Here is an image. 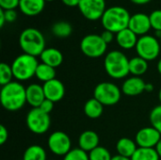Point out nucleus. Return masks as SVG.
I'll return each mask as SVG.
<instances>
[{
    "label": "nucleus",
    "instance_id": "28",
    "mask_svg": "<svg viewBox=\"0 0 161 160\" xmlns=\"http://www.w3.org/2000/svg\"><path fill=\"white\" fill-rule=\"evenodd\" d=\"M13 76L11 65H8L5 62L0 64V85L3 87L11 82V78Z\"/></svg>",
    "mask_w": 161,
    "mask_h": 160
},
{
    "label": "nucleus",
    "instance_id": "29",
    "mask_svg": "<svg viewBox=\"0 0 161 160\" xmlns=\"http://www.w3.org/2000/svg\"><path fill=\"white\" fill-rule=\"evenodd\" d=\"M90 160H111L112 157L108 149L103 146H98L89 153Z\"/></svg>",
    "mask_w": 161,
    "mask_h": 160
},
{
    "label": "nucleus",
    "instance_id": "36",
    "mask_svg": "<svg viewBox=\"0 0 161 160\" xmlns=\"http://www.w3.org/2000/svg\"><path fill=\"white\" fill-rule=\"evenodd\" d=\"M8 132L7 128L4 125H0V145L5 144V142L8 141Z\"/></svg>",
    "mask_w": 161,
    "mask_h": 160
},
{
    "label": "nucleus",
    "instance_id": "1",
    "mask_svg": "<svg viewBox=\"0 0 161 160\" xmlns=\"http://www.w3.org/2000/svg\"><path fill=\"white\" fill-rule=\"evenodd\" d=\"M26 88L21 83L11 81L3 86L0 91V102L2 107L8 111H17L26 103Z\"/></svg>",
    "mask_w": 161,
    "mask_h": 160
},
{
    "label": "nucleus",
    "instance_id": "6",
    "mask_svg": "<svg viewBox=\"0 0 161 160\" xmlns=\"http://www.w3.org/2000/svg\"><path fill=\"white\" fill-rule=\"evenodd\" d=\"M93 98L103 106H113L121 99V90L111 82H102L95 87Z\"/></svg>",
    "mask_w": 161,
    "mask_h": 160
},
{
    "label": "nucleus",
    "instance_id": "31",
    "mask_svg": "<svg viewBox=\"0 0 161 160\" xmlns=\"http://www.w3.org/2000/svg\"><path fill=\"white\" fill-rule=\"evenodd\" d=\"M63 160H90L89 154L80 148L72 149L67 155L64 156Z\"/></svg>",
    "mask_w": 161,
    "mask_h": 160
},
{
    "label": "nucleus",
    "instance_id": "23",
    "mask_svg": "<svg viewBox=\"0 0 161 160\" xmlns=\"http://www.w3.org/2000/svg\"><path fill=\"white\" fill-rule=\"evenodd\" d=\"M148 70V61L141 57H135L129 59V73L134 76H141Z\"/></svg>",
    "mask_w": 161,
    "mask_h": 160
},
{
    "label": "nucleus",
    "instance_id": "41",
    "mask_svg": "<svg viewBox=\"0 0 161 160\" xmlns=\"http://www.w3.org/2000/svg\"><path fill=\"white\" fill-rule=\"evenodd\" d=\"M130 1L133 2L134 4H137V5H144V4L149 3L151 0H130Z\"/></svg>",
    "mask_w": 161,
    "mask_h": 160
},
{
    "label": "nucleus",
    "instance_id": "10",
    "mask_svg": "<svg viewBox=\"0 0 161 160\" xmlns=\"http://www.w3.org/2000/svg\"><path fill=\"white\" fill-rule=\"evenodd\" d=\"M49 150L56 156H65L72 149V141L70 137L62 131L53 132L47 141Z\"/></svg>",
    "mask_w": 161,
    "mask_h": 160
},
{
    "label": "nucleus",
    "instance_id": "17",
    "mask_svg": "<svg viewBox=\"0 0 161 160\" xmlns=\"http://www.w3.org/2000/svg\"><path fill=\"white\" fill-rule=\"evenodd\" d=\"M99 136L96 132L92 130H86L79 136L78 145L80 149L87 153H90L99 146Z\"/></svg>",
    "mask_w": 161,
    "mask_h": 160
},
{
    "label": "nucleus",
    "instance_id": "8",
    "mask_svg": "<svg viewBox=\"0 0 161 160\" xmlns=\"http://www.w3.org/2000/svg\"><path fill=\"white\" fill-rule=\"evenodd\" d=\"M160 50V41L151 35H144L139 38L136 45L138 56L147 61L156 59L158 57Z\"/></svg>",
    "mask_w": 161,
    "mask_h": 160
},
{
    "label": "nucleus",
    "instance_id": "42",
    "mask_svg": "<svg viewBox=\"0 0 161 160\" xmlns=\"http://www.w3.org/2000/svg\"><path fill=\"white\" fill-rule=\"evenodd\" d=\"M156 151H157V153L158 154V156H159V157L161 158V140L158 141V143L157 144V146H156Z\"/></svg>",
    "mask_w": 161,
    "mask_h": 160
},
{
    "label": "nucleus",
    "instance_id": "33",
    "mask_svg": "<svg viewBox=\"0 0 161 160\" xmlns=\"http://www.w3.org/2000/svg\"><path fill=\"white\" fill-rule=\"evenodd\" d=\"M20 0H0V8L4 10H11L19 8Z\"/></svg>",
    "mask_w": 161,
    "mask_h": 160
},
{
    "label": "nucleus",
    "instance_id": "38",
    "mask_svg": "<svg viewBox=\"0 0 161 160\" xmlns=\"http://www.w3.org/2000/svg\"><path fill=\"white\" fill-rule=\"evenodd\" d=\"M62 3L67 6V7H71V8H74V7H78L79 5V2L80 0H61Z\"/></svg>",
    "mask_w": 161,
    "mask_h": 160
},
{
    "label": "nucleus",
    "instance_id": "47",
    "mask_svg": "<svg viewBox=\"0 0 161 160\" xmlns=\"http://www.w3.org/2000/svg\"><path fill=\"white\" fill-rule=\"evenodd\" d=\"M159 41H160V45H161V38H160V39H159Z\"/></svg>",
    "mask_w": 161,
    "mask_h": 160
},
{
    "label": "nucleus",
    "instance_id": "22",
    "mask_svg": "<svg viewBox=\"0 0 161 160\" xmlns=\"http://www.w3.org/2000/svg\"><path fill=\"white\" fill-rule=\"evenodd\" d=\"M103 111H104V106L95 98H92L88 100L84 106V112L86 116L91 119L99 118L103 114Z\"/></svg>",
    "mask_w": 161,
    "mask_h": 160
},
{
    "label": "nucleus",
    "instance_id": "20",
    "mask_svg": "<svg viewBox=\"0 0 161 160\" xmlns=\"http://www.w3.org/2000/svg\"><path fill=\"white\" fill-rule=\"evenodd\" d=\"M44 6V0H20L19 8L27 16H36L43 10Z\"/></svg>",
    "mask_w": 161,
    "mask_h": 160
},
{
    "label": "nucleus",
    "instance_id": "30",
    "mask_svg": "<svg viewBox=\"0 0 161 160\" xmlns=\"http://www.w3.org/2000/svg\"><path fill=\"white\" fill-rule=\"evenodd\" d=\"M150 122L154 128L161 134V105L155 107L150 112Z\"/></svg>",
    "mask_w": 161,
    "mask_h": 160
},
{
    "label": "nucleus",
    "instance_id": "45",
    "mask_svg": "<svg viewBox=\"0 0 161 160\" xmlns=\"http://www.w3.org/2000/svg\"><path fill=\"white\" fill-rule=\"evenodd\" d=\"M158 98H159V101H160L161 103V88L160 90H159V92H158Z\"/></svg>",
    "mask_w": 161,
    "mask_h": 160
},
{
    "label": "nucleus",
    "instance_id": "21",
    "mask_svg": "<svg viewBox=\"0 0 161 160\" xmlns=\"http://www.w3.org/2000/svg\"><path fill=\"white\" fill-rule=\"evenodd\" d=\"M137 149L138 147L136 141L128 138L120 139L116 144V150L118 152V155L127 158H131Z\"/></svg>",
    "mask_w": 161,
    "mask_h": 160
},
{
    "label": "nucleus",
    "instance_id": "46",
    "mask_svg": "<svg viewBox=\"0 0 161 160\" xmlns=\"http://www.w3.org/2000/svg\"><path fill=\"white\" fill-rule=\"evenodd\" d=\"M45 2H51V1H54V0H44Z\"/></svg>",
    "mask_w": 161,
    "mask_h": 160
},
{
    "label": "nucleus",
    "instance_id": "25",
    "mask_svg": "<svg viewBox=\"0 0 161 160\" xmlns=\"http://www.w3.org/2000/svg\"><path fill=\"white\" fill-rule=\"evenodd\" d=\"M45 150L37 144L30 145L24 153L23 160H47Z\"/></svg>",
    "mask_w": 161,
    "mask_h": 160
},
{
    "label": "nucleus",
    "instance_id": "5",
    "mask_svg": "<svg viewBox=\"0 0 161 160\" xmlns=\"http://www.w3.org/2000/svg\"><path fill=\"white\" fill-rule=\"evenodd\" d=\"M38 65L36 57L24 53L18 56L11 64L13 76L19 81H26L35 76Z\"/></svg>",
    "mask_w": 161,
    "mask_h": 160
},
{
    "label": "nucleus",
    "instance_id": "26",
    "mask_svg": "<svg viewBox=\"0 0 161 160\" xmlns=\"http://www.w3.org/2000/svg\"><path fill=\"white\" fill-rule=\"evenodd\" d=\"M159 156L155 148L138 147L131 160H159Z\"/></svg>",
    "mask_w": 161,
    "mask_h": 160
},
{
    "label": "nucleus",
    "instance_id": "18",
    "mask_svg": "<svg viewBox=\"0 0 161 160\" xmlns=\"http://www.w3.org/2000/svg\"><path fill=\"white\" fill-rule=\"evenodd\" d=\"M137 35L129 28H125L116 34V41L123 49H132L136 47L138 42Z\"/></svg>",
    "mask_w": 161,
    "mask_h": 160
},
{
    "label": "nucleus",
    "instance_id": "14",
    "mask_svg": "<svg viewBox=\"0 0 161 160\" xmlns=\"http://www.w3.org/2000/svg\"><path fill=\"white\" fill-rule=\"evenodd\" d=\"M151 22L149 15L145 13H136L131 16L128 28L131 29L137 36H144L151 29Z\"/></svg>",
    "mask_w": 161,
    "mask_h": 160
},
{
    "label": "nucleus",
    "instance_id": "4",
    "mask_svg": "<svg viewBox=\"0 0 161 160\" xmlns=\"http://www.w3.org/2000/svg\"><path fill=\"white\" fill-rule=\"evenodd\" d=\"M107 74L114 79L125 78L129 73V59L121 51L113 50L107 54L104 61Z\"/></svg>",
    "mask_w": 161,
    "mask_h": 160
},
{
    "label": "nucleus",
    "instance_id": "32",
    "mask_svg": "<svg viewBox=\"0 0 161 160\" xmlns=\"http://www.w3.org/2000/svg\"><path fill=\"white\" fill-rule=\"evenodd\" d=\"M152 28L156 31H161V9H156L149 15Z\"/></svg>",
    "mask_w": 161,
    "mask_h": 160
},
{
    "label": "nucleus",
    "instance_id": "24",
    "mask_svg": "<svg viewBox=\"0 0 161 160\" xmlns=\"http://www.w3.org/2000/svg\"><path fill=\"white\" fill-rule=\"evenodd\" d=\"M35 76L40 81H42L43 83H45V82L55 79L56 70H55V68L42 62V63H39V65L37 67Z\"/></svg>",
    "mask_w": 161,
    "mask_h": 160
},
{
    "label": "nucleus",
    "instance_id": "44",
    "mask_svg": "<svg viewBox=\"0 0 161 160\" xmlns=\"http://www.w3.org/2000/svg\"><path fill=\"white\" fill-rule=\"evenodd\" d=\"M158 73L161 74V58L158 60Z\"/></svg>",
    "mask_w": 161,
    "mask_h": 160
},
{
    "label": "nucleus",
    "instance_id": "27",
    "mask_svg": "<svg viewBox=\"0 0 161 160\" xmlns=\"http://www.w3.org/2000/svg\"><path fill=\"white\" fill-rule=\"evenodd\" d=\"M73 27L68 22H58L52 26L53 34L58 38H67L72 34Z\"/></svg>",
    "mask_w": 161,
    "mask_h": 160
},
{
    "label": "nucleus",
    "instance_id": "43",
    "mask_svg": "<svg viewBox=\"0 0 161 160\" xmlns=\"http://www.w3.org/2000/svg\"><path fill=\"white\" fill-rule=\"evenodd\" d=\"M111 160H131V158H127V157H124L122 156H115V157H112V159Z\"/></svg>",
    "mask_w": 161,
    "mask_h": 160
},
{
    "label": "nucleus",
    "instance_id": "35",
    "mask_svg": "<svg viewBox=\"0 0 161 160\" xmlns=\"http://www.w3.org/2000/svg\"><path fill=\"white\" fill-rule=\"evenodd\" d=\"M5 11V17H6V22L8 23H12L16 20L17 18V13L14 9L11 10H4Z\"/></svg>",
    "mask_w": 161,
    "mask_h": 160
},
{
    "label": "nucleus",
    "instance_id": "11",
    "mask_svg": "<svg viewBox=\"0 0 161 160\" xmlns=\"http://www.w3.org/2000/svg\"><path fill=\"white\" fill-rule=\"evenodd\" d=\"M78 8L81 14L88 20L101 19L106 11V0H80Z\"/></svg>",
    "mask_w": 161,
    "mask_h": 160
},
{
    "label": "nucleus",
    "instance_id": "7",
    "mask_svg": "<svg viewBox=\"0 0 161 160\" xmlns=\"http://www.w3.org/2000/svg\"><path fill=\"white\" fill-rule=\"evenodd\" d=\"M27 128L34 134L42 135L46 133L51 124V119L49 114L43 112L39 108H32L26 115Z\"/></svg>",
    "mask_w": 161,
    "mask_h": 160
},
{
    "label": "nucleus",
    "instance_id": "19",
    "mask_svg": "<svg viewBox=\"0 0 161 160\" xmlns=\"http://www.w3.org/2000/svg\"><path fill=\"white\" fill-rule=\"evenodd\" d=\"M40 58L42 63L47 64L53 68L60 66L63 61V55L57 48H45L41 54Z\"/></svg>",
    "mask_w": 161,
    "mask_h": 160
},
{
    "label": "nucleus",
    "instance_id": "39",
    "mask_svg": "<svg viewBox=\"0 0 161 160\" xmlns=\"http://www.w3.org/2000/svg\"><path fill=\"white\" fill-rule=\"evenodd\" d=\"M6 23V17H5V11L4 9L0 8V27H3Z\"/></svg>",
    "mask_w": 161,
    "mask_h": 160
},
{
    "label": "nucleus",
    "instance_id": "15",
    "mask_svg": "<svg viewBox=\"0 0 161 160\" xmlns=\"http://www.w3.org/2000/svg\"><path fill=\"white\" fill-rule=\"evenodd\" d=\"M146 83L140 76H132L127 78L122 86V91L128 96H137L145 91Z\"/></svg>",
    "mask_w": 161,
    "mask_h": 160
},
{
    "label": "nucleus",
    "instance_id": "13",
    "mask_svg": "<svg viewBox=\"0 0 161 160\" xmlns=\"http://www.w3.org/2000/svg\"><path fill=\"white\" fill-rule=\"evenodd\" d=\"M45 99H48L54 103L60 101L65 94V87L63 83L55 78L48 82H45L42 86Z\"/></svg>",
    "mask_w": 161,
    "mask_h": 160
},
{
    "label": "nucleus",
    "instance_id": "9",
    "mask_svg": "<svg viewBox=\"0 0 161 160\" xmlns=\"http://www.w3.org/2000/svg\"><path fill=\"white\" fill-rule=\"evenodd\" d=\"M108 48V44L104 41L101 35L89 34L85 36L80 42V49L82 53L89 58L102 57Z\"/></svg>",
    "mask_w": 161,
    "mask_h": 160
},
{
    "label": "nucleus",
    "instance_id": "34",
    "mask_svg": "<svg viewBox=\"0 0 161 160\" xmlns=\"http://www.w3.org/2000/svg\"><path fill=\"white\" fill-rule=\"evenodd\" d=\"M39 108H40L41 110H42L43 112L49 114V113L53 110V108H54V102H52V101H50V100H48V99H45V100L41 104V106H40Z\"/></svg>",
    "mask_w": 161,
    "mask_h": 160
},
{
    "label": "nucleus",
    "instance_id": "2",
    "mask_svg": "<svg viewBox=\"0 0 161 160\" xmlns=\"http://www.w3.org/2000/svg\"><path fill=\"white\" fill-rule=\"evenodd\" d=\"M131 15L129 11L120 6L108 8L104 12L101 23L105 30L118 33L125 28H128Z\"/></svg>",
    "mask_w": 161,
    "mask_h": 160
},
{
    "label": "nucleus",
    "instance_id": "48",
    "mask_svg": "<svg viewBox=\"0 0 161 160\" xmlns=\"http://www.w3.org/2000/svg\"><path fill=\"white\" fill-rule=\"evenodd\" d=\"M50 160H54V159H50Z\"/></svg>",
    "mask_w": 161,
    "mask_h": 160
},
{
    "label": "nucleus",
    "instance_id": "12",
    "mask_svg": "<svg viewBox=\"0 0 161 160\" xmlns=\"http://www.w3.org/2000/svg\"><path fill=\"white\" fill-rule=\"evenodd\" d=\"M161 140V134L153 126L144 127L136 134V143L142 148H156Z\"/></svg>",
    "mask_w": 161,
    "mask_h": 160
},
{
    "label": "nucleus",
    "instance_id": "16",
    "mask_svg": "<svg viewBox=\"0 0 161 160\" xmlns=\"http://www.w3.org/2000/svg\"><path fill=\"white\" fill-rule=\"evenodd\" d=\"M26 103L32 107V108H40L41 104L45 100L43 88L38 84H30L26 88Z\"/></svg>",
    "mask_w": 161,
    "mask_h": 160
},
{
    "label": "nucleus",
    "instance_id": "37",
    "mask_svg": "<svg viewBox=\"0 0 161 160\" xmlns=\"http://www.w3.org/2000/svg\"><path fill=\"white\" fill-rule=\"evenodd\" d=\"M101 37H102V39L104 40V41H105L107 44H108V43H110V42L113 41V39H114V33L111 32V31H108V30H105V31L101 34Z\"/></svg>",
    "mask_w": 161,
    "mask_h": 160
},
{
    "label": "nucleus",
    "instance_id": "40",
    "mask_svg": "<svg viewBox=\"0 0 161 160\" xmlns=\"http://www.w3.org/2000/svg\"><path fill=\"white\" fill-rule=\"evenodd\" d=\"M154 85L152 83H146L145 85V91L146 92H152L154 91Z\"/></svg>",
    "mask_w": 161,
    "mask_h": 160
},
{
    "label": "nucleus",
    "instance_id": "3",
    "mask_svg": "<svg viewBox=\"0 0 161 160\" xmlns=\"http://www.w3.org/2000/svg\"><path fill=\"white\" fill-rule=\"evenodd\" d=\"M19 45L25 54L38 57L45 49V39L40 30L28 27L20 34Z\"/></svg>",
    "mask_w": 161,
    "mask_h": 160
}]
</instances>
